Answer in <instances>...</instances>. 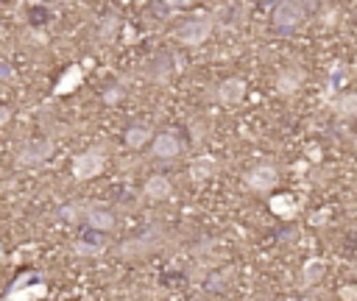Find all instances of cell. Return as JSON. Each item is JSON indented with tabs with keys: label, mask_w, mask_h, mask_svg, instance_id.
Listing matches in <instances>:
<instances>
[{
	"label": "cell",
	"mask_w": 357,
	"mask_h": 301,
	"mask_svg": "<svg viewBox=\"0 0 357 301\" xmlns=\"http://www.w3.org/2000/svg\"><path fill=\"white\" fill-rule=\"evenodd\" d=\"M307 20V9L301 0H277L271 9V23L279 31H296L299 25H304Z\"/></svg>",
	"instance_id": "cell-1"
},
{
	"label": "cell",
	"mask_w": 357,
	"mask_h": 301,
	"mask_svg": "<svg viewBox=\"0 0 357 301\" xmlns=\"http://www.w3.org/2000/svg\"><path fill=\"white\" fill-rule=\"evenodd\" d=\"M212 31H215L212 14H196L193 20H187L182 28L176 31V39L182 42V45H187V48H198L212 36Z\"/></svg>",
	"instance_id": "cell-2"
},
{
	"label": "cell",
	"mask_w": 357,
	"mask_h": 301,
	"mask_svg": "<svg viewBox=\"0 0 357 301\" xmlns=\"http://www.w3.org/2000/svg\"><path fill=\"white\" fill-rule=\"evenodd\" d=\"M104 167H106V156H104L101 148L81 151V154H76V159H73V179H76V182H89V179L101 176Z\"/></svg>",
	"instance_id": "cell-3"
},
{
	"label": "cell",
	"mask_w": 357,
	"mask_h": 301,
	"mask_svg": "<svg viewBox=\"0 0 357 301\" xmlns=\"http://www.w3.org/2000/svg\"><path fill=\"white\" fill-rule=\"evenodd\" d=\"M54 156V143L51 140H28L23 143V148L17 151V167H34V165H42Z\"/></svg>",
	"instance_id": "cell-4"
},
{
	"label": "cell",
	"mask_w": 357,
	"mask_h": 301,
	"mask_svg": "<svg viewBox=\"0 0 357 301\" xmlns=\"http://www.w3.org/2000/svg\"><path fill=\"white\" fill-rule=\"evenodd\" d=\"M279 182V173L274 165H257L246 173V187L251 193H271Z\"/></svg>",
	"instance_id": "cell-5"
},
{
	"label": "cell",
	"mask_w": 357,
	"mask_h": 301,
	"mask_svg": "<svg viewBox=\"0 0 357 301\" xmlns=\"http://www.w3.org/2000/svg\"><path fill=\"white\" fill-rule=\"evenodd\" d=\"M215 98L223 104V106H238L243 98H246V81L232 75V78H223L215 90Z\"/></svg>",
	"instance_id": "cell-6"
},
{
	"label": "cell",
	"mask_w": 357,
	"mask_h": 301,
	"mask_svg": "<svg viewBox=\"0 0 357 301\" xmlns=\"http://www.w3.org/2000/svg\"><path fill=\"white\" fill-rule=\"evenodd\" d=\"M151 154L159 156V159H173V156L182 154V140L170 132H162V134L151 137Z\"/></svg>",
	"instance_id": "cell-7"
},
{
	"label": "cell",
	"mask_w": 357,
	"mask_h": 301,
	"mask_svg": "<svg viewBox=\"0 0 357 301\" xmlns=\"http://www.w3.org/2000/svg\"><path fill=\"white\" fill-rule=\"evenodd\" d=\"M170 193H173L170 179H168V176H159V173H157V176H148L146 184H143V195H146L148 201H168Z\"/></svg>",
	"instance_id": "cell-8"
},
{
	"label": "cell",
	"mask_w": 357,
	"mask_h": 301,
	"mask_svg": "<svg viewBox=\"0 0 357 301\" xmlns=\"http://www.w3.org/2000/svg\"><path fill=\"white\" fill-rule=\"evenodd\" d=\"M81 81H84V70H81L78 64H70V67L62 73V78L56 81L54 95H70V93H76V90L81 87Z\"/></svg>",
	"instance_id": "cell-9"
},
{
	"label": "cell",
	"mask_w": 357,
	"mask_h": 301,
	"mask_svg": "<svg viewBox=\"0 0 357 301\" xmlns=\"http://www.w3.org/2000/svg\"><path fill=\"white\" fill-rule=\"evenodd\" d=\"M327 274V263L321 256H310V260L301 265V287H316Z\"/></svg>",
	"instance_id": "cell-10"
},
{
	"label": "cell",
	"mask_w": 357,
	"mask_h": 301,
	"mask_svg": "<svg viewBox=\"0 0 357 301\" xmlns=\"http://www.w3.org/2000/svg\"><path fill=\"white\" fill-rule=\"evenodd\" d=\"M301 81H304V70L301 67H288L277 78V93L279 95H293L301 87Z\"/></svg>",
	"instance_id": "cell-11"
},
{
	"label": "cell",
	"mask_w": 357,
	"mask_h": 301,
	"mask_svg": "<svg viewBox=\"0 0 357 301\" xmlns=\"http://www.w3.org/2000/svg\"><path fill=\"white\" fill-rule=\"evenodd\" d=\"M159 240H162V234L159 232H148V234H143V237H137V240H128L123 248H120V254H126V256H137V254H146V251H154L157 245H159Z\"/></svg>",
	"instance_id": "cell-12"
},
{
	"label": "cell",
	"mask_w": 357,
	"mask_h": 301,
	"mask_svg": "<svg viewBox=\"0 0 357 301\" xmlns=\"http://www.w3.org/2000/svg\"><path fill=\"white\" fill-rule=\"evenodd\" d=\"M84 224L95 232H112L115 229V215L106 209H87L84 212Z\"/></svg>",
	"instance_id": "cell-13"
},
{
	"label": "cell",
	"mask_w": 357,
	"mask_h": 301,
	"mask_svg": "<svg viewBox=\"0 0 357 301\" xmlns=\"http://www.w3.org/2000/svg\"><path fill=\"white\" fill-rule=\"evenodd\" d=\"M268 206H271V212L277 215V218H293V215L299 212V204L290 193H279L274 198H268Z\"/></svg>",
	"instance_id": "cell-14"
},
{
	"label": "cell",
	"mask_w": 357,
	"mask_h": 301,
	"mask_svg": "<svg viewBox=\"0 0 357 301\" xmlns=\"http://www.w3.org/2000/svg\"><path fill=\"white\" fill-rule=\"evenodd\" d=\"M151 137H154V132L146 123H134V125L126 128V145L128 148H143L146 143H151Z\"/></svg>",
	"instance_id": "cell-15"
},
{
	"label": "cell",
	"mask_w": 357,
	"mask_h": 301,
	"mask_svg": "<svg viewBox=\"0 0 357 301\" xmlns=\"http://www.w3.org/2000/svg\"><path fill=\"white\" fill-rule=\"evenodd\" d=\"M215 173H218V162H215L212 156H201V159H196V162L190 165L193 182H204V179H209V176H215Z\"/></svg>",
	"instance_id": "cell-16"
},
{
	"label": "cell",
	"mask_w": 357,
	"mask_h": 301,
	"mask_svg": "<svg viewBox=\"0 0 357 301\" xmlns=\"http://www.w3.org/2000/svg\"><path fill=\"white\" fill-rule=\"evenodd\" d=\"M335 115L341 120H352L357 115V95L354 93H343L338 101H335Z\"/></svg>",
	"instance_id": "cell-17"
},
{
	"label": "cell",
	"mask_w": 357,
	"mask_h": 301,
	"mask_svg": "<svg viewBox=\"0 0 357 301\" xmlns=\"http://www.w3.org/2000/svg\"><path fill=\"white\" fill-rule=\"evenodd\" d=\"M42 296H48V287H45L42 282H36V285H28V287H23V285H14V290H9L6 293V298H42Z\"/></svg>",
	"instance_id": "cell-18"
},
{
	"label": "cell",
	"mask_w": 357,
	"mask_h": 301,
	"mask_svg": "<svg viewBox=\"0 0 357 301\" xmlns=\"http://www.w3.org/2000/svg\"><path fill=\"white\" fill-rule=\"evenodd\" d=\"M76 254H81V256H98V254H104L106 251V243H101V240H76Z\"/></svg>",
	"instance_id": "cell-19"
},
{
	"label": "cell",
	"mask_w": 357,
	"mask_h": 301,
	"mask_svg": "<svg viewBox=\"0 0 357 301\" xmlns=\"http://www.w3.org/2000/svg\"><path fill=\"white\" fill-rule=\"evenodd\" d=\"M338 296H341L343 301H357V287H354V285H343V287L338 290Z\"/></svg>",
	"instance_id": "cell-20"
},
{
	"label": "cell",
	"mask_w": 357,
	"mask_h": 301,
	"mask_svg": "<svg viewBox=\"0 0 357 301\" xmlns=\"http://www.w3.org/2000/svg\"><path fill=\"white\" fill-rule=\"evenodd\" d=\"M162 3H165L168 9H187V6L196 3V0H162Z\"/></svg>",
	"instance_id": "cell-21"
},
{
	"label": "cell",
	"mask_w": 357,
	"mask_h": 301,
	"mask_svg": "<svg viewBox=\"0 0 357 301\" xmlns=\"http://www.w3.org/2000/svg\"><path fill=\"white\" fill-rule=\"evenodd\" d=\"M327 218H330V209H321V212L312 215V224H316V226H324V224H327Z\"/></svg>",
	"instance_id": "cell-22"
},
{
	"label": "cell",
	"mask_w": 357,
	"mask_h": 301,
	"mask_svg": "<svg viewBox=\"0 0 357 301\" xmlns=\"http://www.w3.org/2000/svg\"><path fill=\"white\" fill-rule=\"evenodd\" d=\"M9 120H12V109L9 106H0V128H3Z\"/></svg>",
	"instance_id": "cell-23"
},
{
	"label": "cell",
	"mask_w": 357,
	"mask_h": 301,
	"mask_svg": "<svg viewBox=\"0 0 357 301\" xmlns=\"http://www.w3.org/2000/svg\"><path fill=\"white\" fill-rule=\"evenodd\" d=\"M3 256H6V251H3V243H0V263H3Z\"/></svg>",
	"instance_id": "cell-24"
}]
</instances>
